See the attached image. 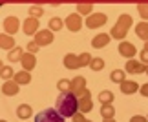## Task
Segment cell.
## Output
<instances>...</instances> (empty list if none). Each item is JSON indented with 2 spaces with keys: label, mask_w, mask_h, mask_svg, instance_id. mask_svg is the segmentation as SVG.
Here are the masks:
<instances>
[{
  "label": "cell",
  "mask_w": 148,
  "mask_h": 122,
  "mask_svg": "<svg viewBox=\"0 0 148 122\" xmlns=\"http://www.w3.org/2000/svg\"><path fill=\"white\" fill-rule=\"evenodd\" d=\"M93 109V100L92 98H77V111L86 115Z\"/></svg>",
  "instance_id": "obj_15"
},
{
  "label": "cell",
  "mask_w": 148,
  "mask_h": 122,
  "mask_svg": "<svg viewBox=\"0 0 148 122\" xmlns=\"http://www.w3.org/2000/svg\"><path fill=\"white\" fill-rule=\"evenodd\" d=\"M71 120H73V122H92V120H88V119L84 117L82 113H79V111H77L75 115H73V117H71Z\"/></svg>",
  "instance_id": "obj_35"
},
{
  "label": "cell",
  "mask_w": 148,
  "mask_h": 122,
  "mask_svg": "<svg viewBox=\"0 0 148 122\" xmlns=\"http://www.w3.org/2000/svg\"><path fill=\"white\" fill-rule=\"evenodd\" d=\"M132 24H134L132 16H130L128 13H123V15L117 18V22L113 24L112 31L108 33V35H110V38H117V40H121V42H123V38H126L128 31L132 29Z\"/></svg>",
  "instance_id": "obj_2"
},
{
  "label": "cell",
  "mask_w": 148,
  "mask_h": 122,
  "mask_svg": "<svg viewBox=\"0 0 148 122\" xmlns=\"http://www.w3.org/2000/svg\"><path fill=\"white\" fill-rule=\"evenodd\" d=\"M77 58H79V68H84V66H90L92 55H90V53H86V51H82L81 55H77Z\"/></svg>",
  "instance_id": "obj_30"
},
{
  "label": "cell",
  "mask_w": 148,
  "mask_h": 122,
  "mask_svg": "<svg viewBox=\"0 0 148 122\" xmlns=\"http://www.w3.org/2000/svg\"><path fill=\"white\" fill-rule=\"evenodd\" d=\"M22 55H24V49H22V47H18V46H15L13 49H9V53H8V60H9V64L20 62Z\"/></svg>",
  "instance_id": "obj_19"
},
{
  "label": "cell",
  "mask_w": 148,
  "mask_h": 122,
  "mask_svg": "<svg viewBox=\"0 0 148 122\" xmlns=\"http://www.w3.org/2000/svg\"><path fill=\"white\" fill-rule=\"evenodd\" d=\"M57 89H59L60 93H70V80L60 79L59 82H57Z\"/></svg>",
  "instance_id": "obj_33"
},
{
  "label": "cell",
  "mask_w": 148,
  "mask_h": 122,
  "mask_svg": "<svg viewBox=\"0 0 148 122\" xmlns=\"http://www.w3.org/2000/svg\"><path fill=\"white\" fill-rule=\"evenodd\" d=\"M126 73H132V75H141V73H145V69H146V66L145 64H141L139 60H134V58H130L128 62H126Z\"/></svg>",
  "instance_id": "obj_11"
},
{
  "label": "cell",
  "mask_w": 148,
  "mask_h": 122,
  "mask_svg": "<svg viewBox=\"0 0 148 122\" xmlns=\"http://www.w3.org/2000/svg\"><path fill=\"white\" fill-rule=\"evenodd\" d=\"M84 89H86V79H84V77L79 75V77H75V79L70 80V93H71V95L77 97L79 93L84 91Z\"/></svg>",
  "instance_id": "obj_8"
},
{
  "label": "cell",
  "mask_w": 148,
  "mask_h": 122,
  "mask_svg": "<svg viewBox=\"0 0 148 122\" xmlns=\"http://www.w3.org/2000/svg\"><path fill=\"white\" fill-rule=\"evenodd\" d=\"M139 91H141V95H143V97H146V98H148V82L139 87Z\"/></svg>",
  "instance_id": "obj_38"
},
{
  "label": "cell",
  "mask_w": 148,
  "mask_h": 122,
  "mask_svg": "<svg viewBox=\"0 0 148 122\" xmlns=\"http://www.w3.org/2000/svg\"><path fill=\"white\" fill-rule=\"evenodd\" d=\"M101 115H102V119H113V115H115L113 104H102L101 106Z\"/></svg>",
  "instance_id": "obj_27"
},
{
  "label": "cell",
  "mask_w": 148,
  "mask_h": 122,
  "mask_svg": "<svg viewBox=\"0 0 148 122\" xmlns=\"http://www.w3.org/2000/svg\"><path fill=\"white\" fill-rule=\"evenodd\" d=\"M4 29H5V35L13 37L15 33L20 29V20L16 18V16H8V18L4 20Z\"/></svg>",
  "instance_id": "obj_9"
},
{
  "label": "cell",
  "mask_w": 148,
  "mask_h": 122,
  "mask_svg": "<svg viewBox=\"0 0 148 122\" xmlns=\"http://www.w3.org/2000/svg\"><path fill=\"white\" fill-rule=\"evenodd\" d=\"M62 27H64V20L59 18V16H53V18L49 20V24H48V29L51 33H55V31H60Z\"/></svg>",
  "instance_id": "obj_25"
},
{
  "label": "cell",
  "mask_w": 148,
  "mask_h": 122,
  "mask_svg": "<svg viewBox=\"0 0 148 122\" xmlns=\"http://www.w3.org/2000/svg\"><path fill=\"white\" fill-rule=\"evenodd\" d=\"M62 64H64L66 69H79V58H77V55L68 53L66 57L62 58Z\"/></svg>",
  "instance_id": "obj_17"
},
{
  "label": "cell",
  "mask_w": 148,
  "mask_h": 122,
  "mask_svg": "<svg viewBox=\"0 0 148 122\" xmlns=\"http://www.w3.org/2000/svg\"><path fill=\"white\" fill-rule=\"evenodd\" d=\"M13 82H16L18 86H26L31 82V73H27V71H18V73L13 75Z\"/></svg>",
  "instance_id": "obj_18"
},
{
  "label": "cell",
  "mask_w": 148,
  "mask_h": 122,
  "mask_svg": "<svg viewBox=\"0 0 148 122\" xmlns=\"http://www.w3.org/2000/svg\"><path fill=\"white\" fill-rule=\"evenodd\" d=\"M110 80L115 82V84H121V82L126 80V73H124V69H113L110 73Z\"/></svg>",
  "instance_id": "obj_26"
},
{
  "label": "cell",
  "mask_w": 148,
  "mask_h": 122,
  "mask_svg": "<svg viewBox=\"0 0 148 122\" xmlns=\"http://www.w3.org/2000/svg\"><path fill=\"white\" fill-rule=\"evenodd\" d=\"M31 115H33V109H31V106H29V104H20V106L16 108V117H18V119H22V120L29 119Z\"/></svg>",
  "instance_id": "obj_21"
},
{
  "label": "cell",
  "mask_w": 148,
  "mask_h": 122,
  "mask_svg": "<svg viewBox=\"0 0 148 122\" xmlns=\"http://www.w3.org/2000/svg\"><path fill=\"white\" fill-rule=\"evenodd\" d=\"M113 98H115V95H113V91H110V89H102L99 93V102L101 104H113Z\"/></svg>",
  "instance_id": "obj_24"
},
{
  "label": "cell",
  "mask_w": 148,
  "mask_h": 122,
  "mask_svg": "<svg viewBox=\"0 0 148 122\" xmlns=\"http://www.w3.org/2000/svg\"><path fill=\"white\" fill-rule=\"evenodd\" d=\"M22 29H24V35L33 37V35L38 31V20H37V18H31V16H27V18L24 20V26H22Z\"/></svg>",
  "instance_id": "obj_12"
},
{
  "label": "cell",
  "mask_w": 148,
  "mask_h": 122,
  "mask_svg": "<svg viewBox=\"0 0 148 122\" xmlns=\"http://www.w3.org/2000/svg\"><path fill=\"white\" fill-rule=\"evenodd\" d=\"M20 64H22V71H27V73H29V71L35 69V66H37V57L31 55V53H24L22 58H20Z\"/></svg>",
  "instance_id": "obj_10"
},
{
  "label": "cell",
  "mask_w": 148,
  "mask_h": 122,
  "mask_svg": "<svg viewBox=\"0 0 148 122\" xmlns=\"http://www.w3.org/2000/svg\"><path fill=\"white\" fill-rule=\"evenodd\" d=\"M130 122H148V119L143 117V115H134V117L130 119Z\"/></svg>",
  "instance_id": "obj_37"
},
{
  "label": "cell",
  "mask_w": 148,
  "mask_h": 122,
  "mask_svg": "<svg viewBox=\"0 0 148 122\" xmlns=\"http://www.w3.org/2000/svg\"><path fill=\"white\" fill-rule=\"evenodd\" d=\"M35 122H64V119L55 111V108H48V109H44V111H40L37 115Z\"/></svg>",
  "instance_id": "obj_3"
},
{
  "label": "cell",
  "mask_w": 148,
  "mask_h": 122,
  "mask_svg": "<svg viewBox=\"0 0 148 122\" xmlns=\"http://www.w3.org/2000/svg\"><path fill=\"white\" fill-rule=\"evenodd\" d=\"M27 11H29V16H31V18H37V20L44 15V7H42V5H31Z\"/></svg>",
  "instance_id": "obj_29"
},
{
  "label": "cell",
  "mask_w": 148,
  "mask_h": 122,
  "mask_svg": "<svg viewBox=\"0 0 148 122\" xmlns=\"http://www.w3.org/2000/svg\"><path fill=\"white\" fill-rule=\"evenodd\" d=\"M18 91H20V86L16 84V82H13V80L4 82V86H2V93H4V95H8V97H15Z\"/></svg>",
  "instance_id": "obj_16"
},
{
  "label": "cell",
  "mask_w": 148,
  "mask_h": 122,
  "mask_svg": "<svg viewBox=\"0 0 148 122\" xmlns=\"http://www.w3.org/2000/svg\"><path fill=\"white\" fill-rule=\"evenodd\" d=\"M0 69H2V60H0Z\"/></svg>",
  "instance_id": "obj_41"
},
{
  "label": "cell",
  "mask_w": 148,
  "mask_h": 122,
  "mask_svg": "<svg viewBox=\"0 0 148 122\" xmlns=\"http://www.w3.org/2000/svg\"><path fill=\"white\" fill-rule=\"evenodd\" d=\"M102 122H115V119H102Z\"/></svg>",
  "instance_id": "obj_39"
},
{
  "label": "cell",
  "mask_w": 148,
  "mask_h": 122,
  "mask_svg": "<svg viewBox=\"0 0 148 122\" xmlns=\"http://www.w3.org/2000/svg\"><path fill=\"white\" fill-rule=\"evenodd\" d=\"M145 73H146V75H148V66H146V69H145Z\"/></svg>",
  "instance_id": "obj_40"
},
{
  "label": "cell",
  "mask_w": 148,
  "mask_h": 122,
  "mask_svg": "<svg viewBox=\"0 0 148 122\" xmlns=\"http://www.w3.org/2000/svg\"><path fill=\"white\" fill-rule=\"evenodd\" d=\"M0 122H8V120H0Z\"/></svg>",
  "instance_id": "obj_43"
},
{
  "label": "cell",
  "mask_w": 148,
  "mask_h": 122,
  "mask_svg": "<svg viewBox=\"0 0 148 122\" xmlns=\"http://www.w3.org/2000/svg\"><path fill=\"white\" fill-rule=\"evenodd\" d=\"M92 9H93V4L92 2H81V4H77V15L79 16H90V15H92Z\"/></svg>",
  "instance_id": "obj_22"
},
{
  "label": "cell",
  "mask_w": 148,
  "mask_h": 122,
  "mask_svg": "<svg viewBox=\"0 0 148 122\" xmlns=\"http://www.w3.org/2000/svg\"><path fill=\"white\" fill-rule=\"evenodd\" d=\"M137 11H139L141 18H143V22H148V2L137 4Z\"/></svg>",
  "instance_id": "obj_31"
},
{
  "label": "cell",
  "mask_w": 148,
  "mask_h": 122,
  "mask_svg": "<svg viewBox=\"0 0 148 122\" xmlns=\"http://www.w3.org/2000/svg\"><path fill=\"white\" fill-rule=\"evenodd\" d=\"M146 119H148V117H146Z\"/></svg>",
  "instance_id": "obj_44"
},
{
  "label": "cell",
  "mask_w": 148,
  "mask_h": 122,
  "mask_svg": "<svg viewBox=\"0 0 148 122\" xmlns=\"http://www.w3.org/2000/svg\"><path fill=\"white\" fill-rule=\"evenodd\" d=\"M33 37H35V38H33V42H37V46H38V47H42V46H49V44H53V40H55L53 33H51L49 29H38Z\"/></svg>",
  "instance_id": "obj_4"
},
{
  "label": "cell",
  "mask_w": 148,
  "mask_h": 122,
  "mask_svg": "<svg viewBox=\"0 0 148 122\" xmlns=\"http://www.w3.org/2000/svg\"><path fill=\"white\" fill-rule=\"evenodd\" d=\"M64 26H66L70 31L77 33V31L82 27V16H79L77 13H71V15H68L66 18H64Z\"/></svg>",
  "instance_id": "obj_6"
},
{
  "label": "cell",
  "mask_w": 148,
  "mask_h": 122,
  "mask_svg": "<svg viewBox=\"0 0 148 122\" xmlns=\"http://www.w3.org/2000/svg\"><path fill=\"white\" fill-rule=\"evenodd\" d=\"M119 55H121V57H124V58H134L135 57V55H137V47H135L134 46V44L132 42H119Z\"/></svg>",
  "instance_id": "obj_7"
},
{
  "label": "cell",
  "mask_w": 148,
  "mask_h": 122,
  "mask_svg": "<svg viewBox=\"0 0 148 122\" xmlns=\"http://www.w3.org/2000/svg\"><path fill=\"white\" fill-rule=\"evenodd\" d=\"M110 35L108 33H99L97 37H93L92 38V47H95V49H101V47H106L108 44H110Z\"/></svg>",
  "instance_id": "obj_14"
},
{
  "label": "cell",
  "mask_w": 148,
  "mask_h": 122,
  "mask_svg": "<svg viewBox=\"0 0 148 122\" xmlns=\"http://www.w3.org/2000/svg\"><path fill=\"white\" fill-rule=\"evenodd\" d=\"M145 49H148V42H146V46H145Z\"/></svg>",
  "instance_id": "obj_42"
},
{
  "label": "cell",
  "mask_w": 148,
  "mask_h": 122,
  "mask_svg": "<svg viewBox=\"0 0 148 122\" xmlns=\"http://www.w3.org/2000/svg\"><path fill=\"white\" fill-rule=\"evenodd\" d=\"M102 68H104V58L101 57H92V60H90V69L92 71H101Z\"/></svg>",
  "instance_id": "obj_28"
},
{
  "label": "cell",
  "mask_w": 148,
  "mask_h": 122,
  "mask_svg": "<svg viewBox=\"0 0 148 122\" xmlns=\"http://www.w3.org/2000/svg\"><path fill=\"white\" fill-rule=\"evenodd\" d=\"M13 75H15V71H13V68H4L2 66V69H0V77H2V79L8 82V80H13Z\"/></svg>",
  "instance_id": "obj_32"
},
{
  "label": "cell",
  "mask_w": 148,
  "mask_h": 122,
  "mask_svg": "<svg viewBox=\"0 0 148 122\" xmlns=\"http://www.w3.org/2000/svg\"><path fill=\"white\" fill-rule=\"evenodd\" d=\"M108 22V16L104 15V13H92L86 18V27H90V29H97V27H102Z\"/></svg>",
  "instance_id": "obj_5"
},
{
  "label": "cell",
  "mask_w": 148,
  "mask_h": 122,
  "mask_svg": "<svg viewBox=\"0 0 148 122\" xmlns=\"http://www.w3.org/2000/svg\"><path fill=\"white\" fill-rule=\"evenodd\" d=\"M0 47L2 49H13L15 47V38L13 37H9V35H5V33H2L0 35Z\"/></svg>",
  "instance_id": "obj_23"
},
{
  "label": "cell",
  "mask_w": 148,
  "mask_h": 122,
  "mask_svg": "<svg viewBox=\"0 0 148 122\" xmlns=\"http://www.w3.org/2000/svg\"><path fill=\"white\" fill-rule=\"evenodd\" d=\"M135 35H137L141 40L148 42V22H139V24H135Z\"/></svg>",
  "instance_id": "obj_20"
},
{
  "label": "cell",
  "mask_w": 148,
  "mask_h": 122,
  "mask_svg": "<svg viewBox=\"0 0 148 122\" xmlns=\"http://www.w3.org/2000/svg\"><path fill=\"white\" fill-rule=\"evenodd\" d=\"M55 111L60 115L62 119H71L77 113V97L71 93H60V97L57 98Z\"/></svg>",
  "instance_id": "obj_1"
},
{
  "label": "cell",
  "mask_w": 148,
  "mask_h": 122,
  "mask_svg": "<svg viewBox=\"0 0 148 122\" xmlns=\"http://www.w3.org/2000/svg\"><path fill=\"white\" fill-rule=\"evenodd\" d=\"M26 49H27V53H31V55H35V53H38V49H40V47H38L37 46V42H27V46H26Z\"/></svg>",
  "instance_id": "obj_34"
},
{
  "label": "cell",
  "mask_w": 148,
  "mask_h": 122,
  "mask_svg": "<svg viewBox=\"0 0 148 122\" xmlns=\"http://www.w3.org/2000/svg\"><path fill=\"white\" fill-rule=\"evenodd\" d=\"M139 55H141L139 62H141V64H148V49H143V51H141Z\"/></svg>",
  "instance_id": "obj_36"
},
{
  "label": "cell",
  "mask_w": 148,
  "mask_h": 122,
  "mask_svg": "<svg viewBox=\"0 0 148 122\" xmlns=\"http://www.w3.org/2000/svg\"><path fill=\"white\" fill-rule=\"evenodd\" d=\"M119 87H121L123 95H134V93L139 91V84L135 80H124V82L119 84Z\"/></svg>",
  "instance_id": "obj_13"
}]
</instances>
